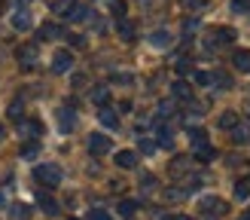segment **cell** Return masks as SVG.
Here are the masks:
<instances>
[{"label":"cell","instance_id":"cell-1","mask_svg":"<svg viewBox=\"0 0 250 220\" xmlns=\"http://www.w3.org/2000/svg\"><path fill=\"white\" fill-rule=\"evenodd\" d=\"M34 180L43 183V187H58L61 183V168L52 165V162H43V165L34 168Z\"/></svg>","mask_w":250,"mask_h":220},{"label":"cell","instance_id":"cell-2","mask_svg":"<svg viewBox=\"0 0 250 220\" xmlns=\"http://www.w3.org/2000/svg\"><path fill=\"white\" fill-rule=\"evenodd\" d=\"M202 214H205V217H220V214H226V202L217 199V196H208V199H202Z\"/></svg>","mask_w":250,"mask_h":220},{"label":"cell","instance_id":"cell-3","mask_svg":"<svg viewBox=\"0 0 250 220\" xmlns=\"http://www.w3.org/2000/svg\"><path fill=\"white\" fill-rule=\"evenodd\" d=\"M89 153L92 156H104V153H110V138L107 134H89Z\"/></svg>","mask_w":250,"mask_h":220},{"label":"cell","instance_id":"cell-4","mask_svg":"<svg viewBox=\"0 0 250 220\" xmlns=\"http://www.w3.org/2000/svg\"><path fill=\"white\" fill-rule=\"evenodd\" d=\"M73 67V55L67 52V49H58V52L52 55V70L55 73H67Z\"/></svg>","mask_w":250,"mask_h":220},{"label":"cell","instance_id":"cell-5","mask_svg":"<svg viewBox=\"0 0 250 220\" xmlns=\"http://www.w3.org/2000/svg\"><path fill=\"white\" fill-rule=\"evenodd\" d=\"M73 122H77L73 110H70V107H61V110H58V129H61V134H70V132H73Z\"/></svg>","mask_w":250,"mask_h":220},{"label":"cell","instance_id":"cell-6","mask_svg":"<svg viewBox=\"0 0 250 220\" xmlns=\"http://www.w3.org/2000/svg\"><path fill=\"white\" fill-rule=\"evenodd\" d=\"M19 132L28 134V138H40V134H43V126H40V119H21V122H19Z\"/></svg>","mask_w":250,"mask_h":220},{"label":"cell","instance_id":"cell-7","mask_svg":"<svg viewBox=\"0 0 250 220\" xmlns=\"http://www.w3.org/2000/svg\"><path fill=\"white\" fill-rule=\"evenodd\" d=\"M171 92H174V98H180V101H192V86L186 83V80L171 83Z\"/></svg>","mask_w":250,"mask_h":220},{"label":"cell","instance_id":"cell-8","mask_svg":"<svg viewBox=\"0 0 250 220\" xmlns=\"http://www.w3.org/2000/svg\"><path fill=\"white\" fill-rule=\"evenodd\" d=\"M19 61H21L24 70H31L34 61H37V46H21V49H19Z\"/></svg>","mask_w":250,"mask_h":220},{"label":"cell","instance_id":"cell-9","mask_svg":"<svg viewBox=\"0 0 250 220\" xmlns=\"http://www.w3.org/2000/svg\"><path fill=\"white\" fill-rule=\"evenodd\" d=\"M77 6H80L77 0H55V3H52V9L58 12L61 19H70V16H73V9H77Z\"/></svg>","mask_w":250,"mask_h":220},{"label":"cell","instance_id":"cell-10","mask_svg":"<svg viewBox=\"0 0 250 220\" xmlns=\"http://www.w3.org/2000/svg\"><path fill=\"white\" fill-rule=\"evenodd\" d=\"M12 28H16V31H28V28H31V12H28V9L12 12Z\"/></svg>","mask_w":250,"mask_h":220},{"label":"cell","instance_id":"cell-11","mask_svg":"<svg viewBox=\"0 0 250 220\" xmlns=\"http://www.w3.org/2000/svg\"><path fill=\"white\" fill-rule=\"evenodd\" d=\"M116 165L119 168H134L137 165V153L134 150H119L116 153Z\"/></svg>","mask_w":250,"mask_h":220},{"label":"cell","instance_id":"cell-12","mask_svg":"<svg viewBox=\"0 0 250 220\" xmlns=\"http://www.w3.org/2000/svg\"><path fill=\"white\" fill-rule=\"evenodd\" d=\"M189 165H192V159L177 156V159L171 162V177H180V175H186V171H189Z\"/></svg>","mask_w":250,"mask_h":220},{"label":"cell","instance_id":"cell-13","mask_svg":"<svg viewBox=\"0 0 250 220\" xmlns=\"http://www.w3.org/2000/svg\"><path fill=\"white\" fill-rule=\"evenodd\" d=\"M37 202H40V208H43L46 214H55V211H58V205H55V199H52V196H49L46 190H40V193H37Z\"/></svg>","mask_w":250,"mask_h":220},{"label":"cell","instance_id":"cell-14","mask_svg":"<svg viewBox=\"0 0 250 220\" xmlns=\"http://www.w3.org/2000/svg\"><path fill=\"white\" fill-rule=\"evenodd\" d=\"M55 37H64L55 22H46V24H40V40H55Z\"/></svg>","mask_w":250,"mask_h":220},{"label":"cell","instance_id":"cell-15","mask_svg":"<svg viewBox=\"0 0 250 220\" xmlns=\"http://www.w3.org/2000/svg\"><path fill=\"white\" fill-rule=\"evenodd\" d=\"M149 43H153L156 49H168V46H171V34H168V31H153Z\"/></svg>","mask_w":250,"mask_h":220},{"label":"cell","instance_id":"cell-16","mask_svg":"<svg viewBox=\"0 0 250 220\" xmlns=\"http://www.w3.org/2000/svg\"><path fill=\"white\" fill-rule=\"evenodd\" d=\"M232 61H235V67H238V70H244V73H247V70H250V49H238Z\"/></svg>","mask_w":250,"mask_h":220},{"label":"cell","instance_id":"cell-17","mask_svg":"<svg viewBox=\"0 0 250 220\" xmlns=\"http://www.w3.org/2000/svg\"><path fill=\"white\" fill-rule=\"evenodd\" d=\"M98 119H101V126H107V129H116V126H119V116H116L110 107H104L101 113H98Z\"/></svg>","mask_w":250,"mask_h":220},{"label":"cell","instance_id":"cell-18","mask_svg":"<svg viewBox=\"0 0 250 220\" xmlns=\"http://www.w3.org/2000/svg\"><path fill=\"white\" fill-rule=\"evenodd\" d=\"M92 101L101 104V107H107V101H110V89H107V86H95V89H92Z\"/></svg>","mask_w":250,"mask_h":220},{"label":"cell","instance_id":"cell-19","mask_svg":"<svg viewBox=\"0 0 250 220\" xmlns=\"http://www.w3.org/2000/svg\"><path fill=\"white\" fill-rule=\"evenodd\" d=\"M235 126H238V113H235V110H226V113L220 116V129H226V132H232Z\"/></svg>","mask_w":250,"mask_h":220},{"label":"cell","instance_id":"cell-20","mask_svg":"<svg viewBox=\"0 0 250 220\" xmlns=\"http://www.w3.org/2000/svg\"><path fill=\"white\" fill-rule=\"evenodd\" d=\"M116 31H119V37H122V40H134V24H131L128 19H119Z\"/></svg>","mask_w":250,"mask_h":220},{"label":"cell","instance_id":"cell-21","mask_svg":"<svg viewBox=\"0 0 250 220\" xmlns=\"http://www.w3.org/2000/svg\"><path fill=\"white\" fill-rule=\"evenodd\" d=\"M189 141H192V147L198 150V147L208 144V132H205V129H189Z\"/></svg>","mask_w":250,"mask_h":220},{"label":"cell","instance_id":"cell-22","mask_svg":"<svg viewBox=\"0 0 250 220\" xmlns=\"http://www.w3.org/2000/svg\"><path fill=\"white\" fill-rule=\"evenodd\" d=\"M28 214H31V208L21 205V202H16V205L9 208V217H12V220H28Z\"/></svg>","mask_w":250,"mask_h":220},{"label":"cell","instance_id":"cell-23","mask_svg":"<svg viewBox=\"0 0 250 220\" xmlns=\"http://www.w3.org/2000/svg\"><path fill=\"white\" fill-rule=\"evenodd\" d=\"M210 83H217V89H229L232 77H229V73H223V70H217V73H210Z\"/></svg>","mask_w":250,"mask_h":220},{"label":"cell","instance_id":"cell-24","mask_svg":"<svg viewBox=\"0 0 250 220\" xmlns=\"http://www.w3.org/2000/svg\"><path fill=\"white\" fill-rule=\"evenodd\" d=\"M214 156H217V150H214L210 144H205V147H198V150H195V159H198V162H210Z\"/></svg>","mask_w":250,"mask_h":220},{"label":"cell","instance_id":"cell-25","mask_svg":"<svg viewBox=\"0 0 250 220\" xmlns=\"http://www.w3.org/2000/svg\"><path fill=\"white\" fill-rule=\"evenodd\" d=\"M232 141H235V144H247V141H250V129H247V126H235V129H232Z\"/></svg>","mask_w":250,"mask_h":220},{"label":"cell","instance_id":"cell-26","mask_svg":"<svg viewBox=\"0 0 250 220\" xmlns=\"http://www.w3.org/2000/svg\"><path fill=\"white\" fill-rule=\"evenodd\" d=\"M137 208H141V205H137L134 199H122V202H119V214H122V217H131Z\"/></svg>","mask_w":250,"mask_h":220},{"label":"cell","instance_id":"cell-27","mask_svg":"<svg viewBox=\"0 0 250 220\" xmlns=\"http://www.w3.org/2000/svg\"><path fill=\"white\" fill-rule=\"evenodd\" d=\"M214 37H217L214 43H232V40H235V31H232V28H217ZM214 43H210V46H214Z\"/></svg>","mask_w":250,"mask_h":220},{"label":"cell","instance_id":"cell-28","mask_svg":"<svg viewBox=\"0 0 250 220\" xmlns=\"http://www.w3.org/2000/svg\"><path fill=\"white\" fill-rule=\"evenodd\" d=\"M37 153H40V141H31L21 147V159H37Z\"/></svg>","mask_w":250,"mask_h":220},{"label":"cell","instance_id":"cell-29","mask_svg":"<svg viewBox=\"0 0 250 220\" xmlns=\"http://www.w3.org/2000/svg\"><path fill=\"white\" fill-rule=\"evenodd\" d=\"M110 9H113L116 19H125V9L128 6H125V0H110Z\"/></svg>","mask_w":250,"mask_h":220},{"label":"cell","instance_id":"cell-30","mask_svg":"<svg viewBox=\"0 0 250 220\" xmlns=\"http://www.w3.org/2000/svg\"><path fill=\"white\" fill-rule=\"evenodd\" d=\"M159 144L165 147V150H171V147H174V138H171V129H162V132H159Z\"/></svg>","mask_w":250,"mask_h":220},{"label":"cell","instance_id":"cell-31","mask_svg":"<svg viewBox=\"0 0 250 220\" xmlns=\"http://www.w3.org/2000/svg\"><path fill=\"white\" fill-rule=\"evenodd\" d=\"M235 196H238V199H247V196H250V180H238V183H235Z\"/></svg>","mask_w":250,"mask_h":220},{"label":"cell","instance_id":"cell-32","mask_svg":"<svg viewBox=\"0 0 250 220\" xmlns=\"http://www.w3.org/2000/svg\"><path fill=\"white\" fill-rule=\"evenodd\" d=\"M229 6H232V12H250V0H229Z\"/></svg>","mask_w":250,"mask_h":220},{"label":"cell","instance_id":"cell-33","mask_svg":"<svg viewBox=\"0 0 250 220\" xmlns=\"http://www.w3.org/2000/svg\"><path fill=\"white\" fill-rule=\"evenodd\" d=\"M85 220H110V214L104 211V208H92V211L85 214Z\"/></svg>","mask_w":250,"mask_h":220},{"label":"cell","instance_id":"cell-34","mask_svg":"<svg viewBox=\"0 0 250 220\" xmlns=\"http://www.w3.org/2000/svg\"><path fill=\"white\" fill-rule=\"evenodd\" d=\"M192 77H195V83H198V86H210V73H208V70H195Z\"/></svg>","mask_w":250,"mask_h":220},{"label":"cell","instance_id":"cell-35","mask_svg":"<svg viewBox=\"0 0 250 220\" xmlns=\"http://www.w3.org/2000/svg\"><path fill=\"white\" fill-rule=\"evenodd\" d=\"M171 113H174V104H171V101H162V104H159V119H165V116H171Z\"/></svg>","mask_w":250,"mask_h":220},{"label":"cell","instance_id":"cell-36","mask_svg":"<svg viewBox=\"0 0 250 220\" xmlns=\"http://www.w3.org/2000/svg\"><path fill=\"white\" fill-rule=\"evenodd\" d=\"M137 147H141V153H153V150H156V141L141 138V141H137Z\"/></svg>","mask_w":250,"mask_h":220},{"label":"cell","instance_id":"cell-37","mask_svg":"<svg viewBox=\"0 0 250 220\" xmlns=\"http://www.w3.org/2000/svg\"><path fill=\"white\" fill-rule=\"evenodd\" d=\"M64 37L70 40V46H77V49H83V46H85V37H83V34H64Z\"/></svg>","mask_w":250,"mask_h":220},{"label":"cell","instance_id":"cell-38","mask_svg":"<svg viewBox=\"0 0 250 220\" xmlns=\"http://www.w3.org/2000/svg\"><path fill=\"white\" fill-rule=\"evenodd\" d=\"M177 73H192V65H189V58H177Z\"/></svg>","mask_w":250,"mask_h":220},{"label":"cell","instance_id":"cell-39","mask_svg":"<svg viewBox=\"0 0 250 220\" xmlns=\"http://www.w3.org/2000/svg\"><path fill=\"white\" fill-rule=\"evenodd\" d=\"M9 116H12V119H21V104H19V101L9 104Z\"/></svg>","mask_w":250,"mask_h":220},{"label":"cell","instance_id":"cell-40","mask_svg":"<svg viewBox=\"0 0 250 220\" xmlns=\"http://www.w3.org/2000/svg\"><path fill=\"white\" fill-rule=\"evenodd\" d=\"M141 187H144V190H153V187H156V177H153V175H144V177H141Z\"/></svg>","mask_w":250,"mask_h":220},{"label":"cell","instance_id":"cell-41","mask_svg":"<svg viewBox=\"0 0 250 220\" xmlns=\"http://www.w3.org/2000/svg\"><path fill=\"white\" fill-rule=\"evenodd\" d=\"M159 220H189V217H183V214H168V217H159Z\"/></svg>","mask_w":250,"mask_h":220},{"label":"cell","instance_id":"cell-42","mask_svg":"<svg viewBox=\"0 0 250 220\" xmlns=\"http://www.w3.org/2000/svg\"><path fill=\"white\" fill-rule=\"evenodd\" d=\"M12 3H28V0H12Z\"/></svg>","mask_w":250,"mask_h":220},{"label":"cell","instance_id":"cell-43","mask_svg":"<svg viewBox=\"0 0 250 220\" xmlns=\"http://www.w3.org/2000/svg\"><path fill=\"white\" fill-rule=\"evenodd\" d=\"M0 141H3V126H0Z\"/></svg>","mask_w":250,"mask_h":220},{"label":"cell","instance_id":"cell-44","mask_svg":"<svg viewBox=\"0 0 250 220\" xmlns=\"http://www.w3.org/2000/svg\"><path fill=\"white\" fill-rule=\"evenodd\" d=\"M0 205H3V196H0Z\"/></svg>","mask_w":250,"mask_h":220},{"label":"cell","instance_id":"cell-45","mask_svg":"<svg viewBox=\"0 0 250 220\" xmlns=\"http://www.w3.org/2000/svg\"><path fill=\"white\" fill-rule=\"evenodd\" d=\"M70 220H77V217H70Z\"/></svg>","mask_w":250,"mask_h":220}]
</instances>
